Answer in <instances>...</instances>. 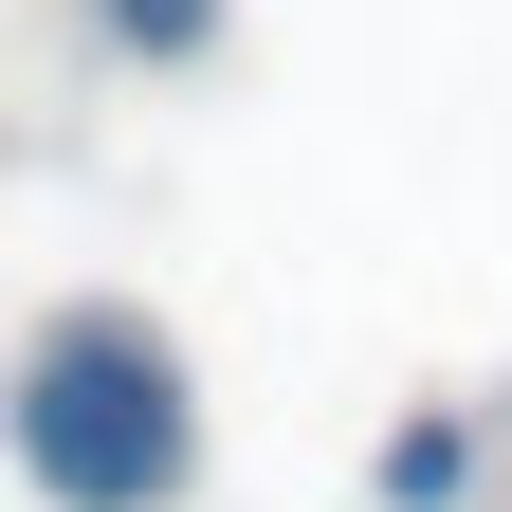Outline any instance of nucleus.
Returning a JSON list of instances; mask_svg holds the SVG:
<instances>
[{
	"instance_id": "obj_1",
	"label": "nucleus",
	"mask_w": 512,
	"mask_h": 512,
	"mask_svg": "<svg viewBox=\"0 0 512 512\" xmlns=\"http://www.w3.org/2000/svg\"><path fill=\"white\" fill-rule=\"evenodd\" d=\"M0 439L55 512H183L202 494V366L147 311H55L0 384Z\"/></svg>"
},
{
	"instance_id": "obj_2",
	"label": "nucleus",
	"mask_w": 512,
	"mask_h": 512,
	"mask_svg": "<svg viewBox=\"0 0 512 512\" xmlns=\"http://www.w3.org/2000/svg\"><path fill=\"white\" fill-rule=\"evenodd\" d=\"M74 19L110 55H147V74H183V55H220V0H74Z\"/></svg>"
}]
</instances>
